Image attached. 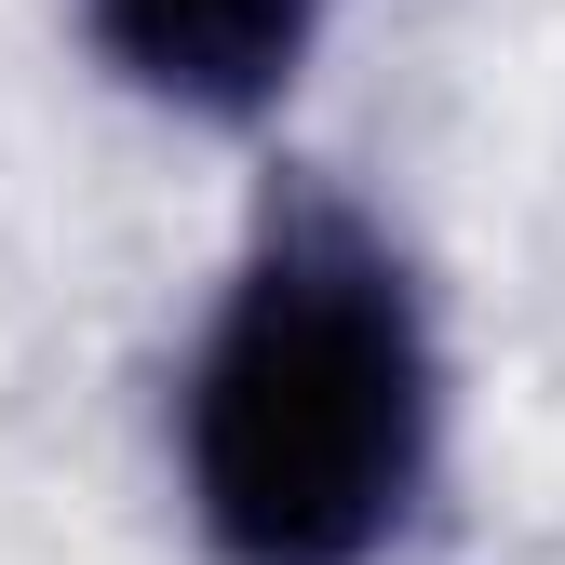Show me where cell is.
Instances as JSON below:
<instances>
[{"label":"cell","instance_id":"7a4b0ae2","mask_svg":"<svg viewBox=\"0 0 565 565\" xmlns=\"http://www.w3.org/2000/svg\"><path fill=\"white\" fill-rule=\"evenodd\" d=\"M82 28L135 95H162L189 121H256L282 108L323 0H82Z\"/></svg>","mask_w":565,"mask_h":565},{"label":"cell","instance_id":"6da1fadb","mask_svg":"<svg viewBox=\"0 0 565 565\" xmlns=\"http://www.w3.org/2000/svg\"><path fill=\"white\" fill-rule=\"evenodd\" d=\"M445 364L404 243L337 189H269L189 364V512L216 565H377L431 499Z\"/></svg>","mask_w":565,"mask_h":565}]
</instances>
